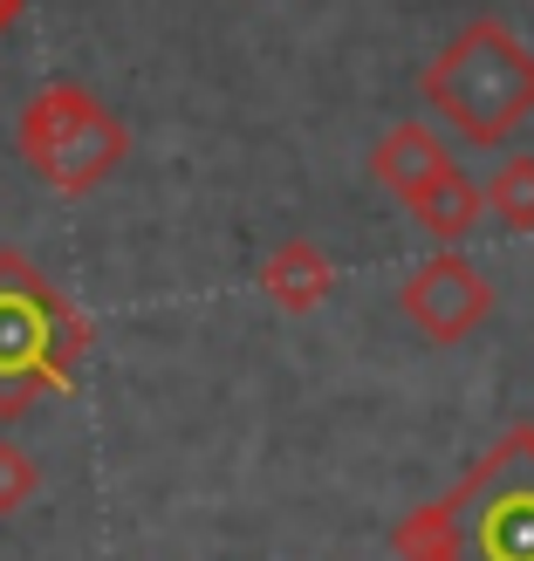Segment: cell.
Wrapping results in <instances>:
<instances>
[{
  "label": "cell",
  "mask_w": 534,
  "mask_h": 561,
  "mask_svg": "<svg viewBox=\"0 0 534 561\" xmlns=\"http://www.w3.org/2000/svg\"><path fill=\"white\" fill-rule=\"evenodd\" d=\"M90 316L21 254L0 247V425L27 417L48 390H76Z\"/></svg>",
  "instance_id": "cell-1"
},
{
  "label": "cell",
  "mask_w": 534,
  "mask_h": 561,
  "mask_svg": "<svg viewBox=\"0 0 534 561\" xmlns=\"http://www.w3.org/2000/svg\"><path fill=\"white\" fill-rule=\"evenodd\" d=\"M418 96H425V110L445 130H459L466 145L493 151L534 117V48L508 21H466L425 62Z\"/></svg>",
  "instance_id": "cell-2"
},
{
  "label": "cell",
  "mask_w": 534,
  "mask_h": 561,
  "mask_svg": "<svg viewBox=\"0 0 534 561\" xmlns=\"http://www.w3.org/2000/svg\"><path fill=\"white\" fill-rule=\"evenodd\" d=\"M14 151L27 158V172H35L48 192L82 199V192H96L130 158V130L110 117V103L96 90H82V82H48V90H35L21 103Z\"/></svg>",
  "instance_id": "cell-3"
},
{
  "label": "cell",
  "mask_w": 534,
  "mask_h": 561,
  "mask_svg": "<svg viewBox=\"0 0 534 561\" xmlns=\"http://www.w3.org/2000/svg\"><path fill=\"white\" fill-rule=\"evenodd\" d=\"M445 500L459 514V561H534V480L500 486V445Z\"/></svg>",
  "instance_id": "cell-4"
},
{
  "label": "cell",
  "mask_w": 534,
  "mask_h": 561,
  "mask_svg": "<svg viewBox=\"0 0 534 561\" xmlns=\"http://www.w3.org/2000/svg\"><path fill=\"white\" fill-rule=\"evenodd\" d=\"M398 316L425 335V343H466L473 329L493 316V288L459 247H439L432 261H418L398 288Z\"/></svg>",
  "instance_id": "cell-5"
},
{
  "label": "cell",
  "mask_w": 534,
  "mask_h": 561,
  "mask_svg": "<svg viewBox=\"0 0 534 561\" xmlns=\"http://www.w3.org/2000/svg\"><path fill=\"white\" fill-rule=\"evenodd\" d=\"M445 164H453V151H445V137L432 130V124H418V117H405V124H390L377 145H371V179L390 192V199H418Z\"/></svg>",
  "instance_id": "cell-6"
},
{
  "label": "cell",
  "mask_w": 534,
  "mask_h": 561,
  "mask_svg": "<svg viewBox=\"0 0 534 561\" xmlns=\"http://www.w3.org/2000/svg\"><path fill=\"white\" fill-rule=\"evenodd\" d=\"M261 295L281 308V316H316V308L336 295V261L316 240H281L261 261Z\"/></svg>",
  "instance_id": "cell-7"
},
{
  "label": "cell",
  "mask_w": 534,
  "mask_h": 561,
  "mask_svg": "<svg viewBox=\"0 0 534 561\" xmlns=\"http://www.w3.org/2000/svg\"><path fill=\"white\" fill-rule=\"evenodd\" d=\"M480 213H487V206H480V185H473L459 164H445V172L411 199V219H418V227H425L439 247H459L473 227H480Z\"/></svg>",
  "instance_id": "cell-8"
},
{
  "label": "cell",
  "mask_w": 534,
  "mask_h": 561,
  "mask_svg": "<svg viewBox=\"0 0 534 561\" xmlns=\"http://www.w3.org/2000/svg\"><path fill=\"white\" fill-rule=\"evenodd\" d=\"M390 548H398V561H459V514H453V500L411 507L398 527H390Z\"/></svg>",
  "instance_id": "cell-9"
},
{
  "label": "cell",
  "mask_w": 534,
  "mask_h": 561,
  "mask_svg": "<svg viewBox=\"0 0 534 561\" xmlns=\"http://www.w3.org/2000/svg\"><path fill=\"white\" fill-rule=\"evenodd\" d=\"M480 206L508 233H534V158H508V164H500V172L480 185Z\"/></svg>",
  "instance_id": "cell-10"
},
{
  "label": "cell",
  "mask_w": 534,
  "mask_h": 561,
  "mask_svg": "<svg viewBox=\"0 0 534 561\" xmlns=\"http://www.w3.org/2000/svg\"><path fill=\"white\" fill-rule=\"evenodd\" d=\"M35 493H42V466L27 459V445L0 438V520H8V514H21Z\"/></svg>",
  "instance_id": "cell-11"
},
{
  "label": "cell",
  "mask_w": 534,
  "mask_h": 561,
  "mask_svg": "<svg viewBox=\"0 0 534 561\" xmlns=\"http://www.w3.org/2000/svg\"><path fill=\"white\" fill-rule=\"evenodd\" d=\"M508 438H514V453H521V459H527V472H534V425H514Z\"/></svg>",
  "instance_id": "cell-12"
},
{
  "label": "cell",
  "mask_w": 534,
  "mask_h": 561,
  "mask_svg": "<svg viewBox=\"0 0 534 561\" xmlns=\"http://www.w3.org/2000/svg\"><path fill=\"white\" fill-rule=\"evenodd\" d=\"M21 8H27V0H0V35H8V27L21 21Z\"/></svg>",
  "instance_id": "cell-13"
}]
</instances>
